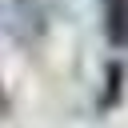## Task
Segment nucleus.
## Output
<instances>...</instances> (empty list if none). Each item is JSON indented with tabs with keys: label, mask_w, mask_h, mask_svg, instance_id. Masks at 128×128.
Segmentation results:
<instances>
[{
	"label": "nucleus",
	"mask_w": 128,
	"mask_h": 128,
	"mask_svg": "<svg viewBox=\"0 0 128 128\" xmlns=\"http://www.w3.org/2000/svg\"><path fill=\"white\" fill-rule=\"evenodd\" d=\"M104 40L112 48H128V0H100Z\"/></svg>",
	"instance_id": "1"
},
{
	"label": "nucleus",
	"mask_w": 128,
	"mask_h": 128,
	"mask_svg": "<svg viewBox=\"0 0 128 128\" xmlns=\"http://www.w3.org/2000/svg\"><path fill=\"white\" fill-rule=\"evenodd\" d=\"M0 108H4V92H0Z\"/></svg>",
	"instance_id": "2"
}]
</instances>
